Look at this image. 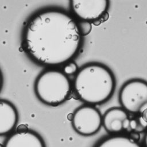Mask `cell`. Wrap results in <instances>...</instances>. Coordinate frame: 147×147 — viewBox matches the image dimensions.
Returning <instances> with one entry per match:
<instances>
[{
	"label": "cell",
	"instance_id": "cell-1",
	"mask_svg": "<svg viewBox=\"0 0 147 147\" xmlns=\"http://www.w3.org/2000/svg\"><path fill=\"white\" fill-rule=\"evenodd\" d=\"M23 46L29 56L45 65L68 63L78 53L82 44L76 21L65 11L51 9L35 14L28 22Z\"/></svg>",
	"mask_w": 147,
	"mask_h": 147
},
{
	"label": "cell",
	"instance_id": "cell-2",
	"mask_svg": "<svg viewBox=\"0 0 147 147\" xmlns=\"http://www.w3.org/2000/svg\"><path fill=\"white\" fill-rule=\"evenodd\" d=\"M115 87L114 76L105 65L91 63L76 74L74 88L78 98L89 105H99L108 100Z\"/></svg>",
	"mask_w": 147,
	"mask_h": 147
},
{
	"label": "cell",
	"instance_id": "cell-3",
	"mask_svg": "<svg viewBox=\"0 0 147 147\" xmlns=\"http://www.w3.org/2000/svg\"><path fill=\"white\" fill-rule=\"evenodd\" d=\"M37 98L42 103L56 106L64 102L71 91V83L63 72L48 69L37 77L34 84Z\"/></svg>",
	"mask_w": 147,
	"mask_h": 147
},
{
	"label": "cell",
	"instance_id": "cell-4",
	"mask_svg": "<svg viewBox=\"0 0 147 147\" xmlns=\"http://www.w3.org/2000/svg\"><path fill=\"white\" fill-rule=\"evenodd\" d=\"M119 100L126 111L141 114L147 109V82L134 79L126 82L119 91Z\"/></svg>",
	"mask_w": 147,
	"mask_h": 147
},
{
	"label": "cell",
	"instance_id": "cell-5",
	"mask_svg": "<svg viewBox=\"0 0 147 147\" xmlns=\"http://www.w3.org/2000/svg\"><path fill=\"white\" fill-rule=\"evenodd\" d=\"M72 124L74 130L79 134L92 136L96 133L102 125V116L92 105H84L74 113Z\"/></svg>",
	"mask_w": 147,
	"mask_h": 147
},
{
	"label": "cell",
	"instance_id": "cell-6",
	"mask_svg": "<svg viewBox=\"0 0 147 147\" xmlns=\"http://www.w3.org/2000/svg\"><path fill=\"white\" fill-rule=\"evenodd\" d=\"M73 13L79 20L94 21L102 17L109 8L107 0H73L70 2Z\"/></svg>",
	"mask_w": 147,
	"mask_h": 147
},
{
	"label": "cell",
	"instance_id": "cell-7",
	"mask_svg": "<svg viewBox=\"0 0 147 147\" xmlns=\"http://www.w3.org/2000/svg\"><path fill=\"white\" fill-rule=\"evenodd\" d=\"M3 145L4 147H46L42 137L37 133L29 130L11 134Z\"/></svg>",
	"mask_w": 147,
	"mask_h": 147
},
{
	"label": "cell",
	"instance_id": "cell-8",
	"mask_svg": "<svg viewBox=\"0 0 147 147\" xmlns=\"http://www.w3.org/2000/svg\"><path fill=\"white\" fill-rule=\"evenodd\" d=\"M18 120V112L14 106L9 101L0 99V136L11 133Z\"/></svg>",
	"mask_w": 147,
	"mask_h": 147
},
{
	"label": "cell",
	"instance_id": "cell-9",
	"mask_svg": "<svg viewBox=\"0 0 147 147\" xmlns=\"http://www.w3.org/2000/svg\"><path fill=\"white\" fill-rule=\"evenodd\" d=\"M129 118L127 112L120 107H112L102 116V125L110 133H118L123 130V122Z\"/></svg>",
	"mask_w": 147,
	"mask_h": 147
},
{
	"label": "cell",
	"instance_id": "cell-10",
	"mask_svg": "<svg viewBox=\"0 0 147 147\" xmlns=\"http://www.w3.org/2000/svg\"><path fill=\"white\" fill-rule=\"evenodd\" d=\"M95 147H142L130 137L123 135H113L105 138Z\"/></svg>",
	"mask_w": 147,
	"mask_h": 147
},
{
	"label": "cell",
	"instance_id": "cell-11",
	"mask_svg": "<svg viewBox=\"0 0 147 147\" xmlns=\"http://www.w3.org/2000/svg\"><path fill=\"white\" fill-rule=\"evenodd\" d=\"M76 26L81 37L89 34L92 30V25L90 21L79 20L76 21Z\"/></svg>",
	"mask_w": 147,
	"mask_h": 147
},
{
	"label": "cell",
	"instance_id": "cell-12",
	"mask_svg": "<svg viewBox=\"0 0 147 147\" xmlns=\"http://www.w3.org/2000/svg\"><path fill=\"white\" fill-rule=\"evenodd\" d=\"M77 64L74 61L68 62L63 68V73L67 75H71L76 74L78 71Z\"/></svg>",
	"mask_w": 147,
	"mask_h": 147
},
{
	"label": "cell",
	"instance_id": "cell-13",
	"mask_svg": "<svg viewBox=\"0 0 147 147\" xmlns=\"http://www.w3.org/2000/svg\"><path fill=\"white\" fill-rule=\"evenodd\" d=\"M137 126V121L136 119H130V130L135 131Z\"/></svg>",
	"mask_w": 147,
	"mask_h": 147
},
{
	"label": "cell",
	"instance_id": "cell-14",
	"mask_svg": "<svg viewBox=\"0 0 147 147\" xmlns=\"http://www.w3.org/2000/svg\"><path fill=\"white\" fill-rule=\"evenodd\" d=\"M29 130L28 127L25 125H20L17 127V130L16 131L17 132H24V131H26Z\"/></svg>",
	"mask_w": 147,
	"mask_h": 147
},
{
	"label": "cell",
	"instance_id": "cell-15",
	"mask_svg": "<svg viewBox=\"0 0 147 147\" xmlns=\"http://www.w3.org/2000/svg\"><path fill=\"white\" fill-rule=\"evenodd\" d=\"M141 116L142 117V118H143V119L147 123V109L144 110L141 114Z\"/></svg>",
	"mask_w": 147,
	"mask_h": 147
},
{
	"label": "cell",
	"instance_id": "cell-16",
	"mask_svg": "<svg viewBox=\"0 0 147 147\" xmlns=\"http://www.w3.org/2000/svg\"><path fill=\"white\" fill-rule=\"evenodd\" d=\"M144 145H145V147H147V131H146L145 137H144Z\"/></svg>",
	"mask_w": 147,
	"mask_h": 147
},
{
	"label": "cell",
	"instance_id": "cell-17",
	"mask_svg": "<svg viewBox=\"0 0 147 147\" xmlns=\"http://www.w3.org/2000/svg\"><path fill=\"white\" fill-rule=\"evenodd\" d=\"M2 74L1 72L0 71V90L2 87Z\"/></svg>",
	"mask_w": 147,
	"mask_h": 147
},
{
	"label": "cell",
	"instance_id": "cell-18",
	"mask_svg": "<svg viewBox=\"0 0 147 147\" xmlns=\"http://www.w3.org/2000/svg\"><path fill=\"white\" fill-rule=\"evenodd\" d=\"M0 147H4V145L1 144H0Z\"/></svg>",
	"mask_w": 147,
	"mask_h": 147
}]
</instances>
